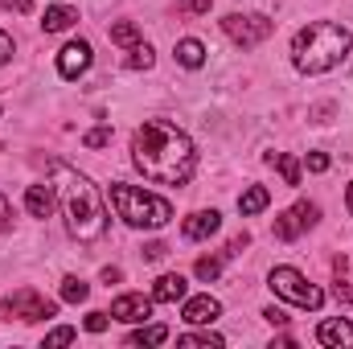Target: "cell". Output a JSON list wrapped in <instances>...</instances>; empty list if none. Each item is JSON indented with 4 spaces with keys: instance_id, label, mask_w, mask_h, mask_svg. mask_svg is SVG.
I'll list each match as a JSON object with an SVG mask.
<instances>
[{
    "instance_id": "1",
    "label": "cell",
    "mask_w": 353,
    "mask_h": 349,
    "mask_svg": "<svg viewBox=\"0 0 353 349\" xmlns=\"http://www.w3.org/2000/svg\"><path fill=\"white\" fill-rule=\"evenodd\" d=\"M132 165L148 181L161 185H185L197 169V152L193 140L169 123V119H144L132 136Z\"/></svg>"
},
{
    "instance_id": "2",
    "label": "cell",
    "mask_w": 353,
    "mask_h": 349,
    "mask_svg": "<svg viewBox=\"0 0 353 349\" xmlns=\"http://www.w3.org/2000/svg\"><path fill=\"white\" fill-rule=\"evenodd\" d=\"M50 185H54V193H58V206H62L66 230H70L79 243H94V239L107 235V210H103V197H99V189H94L74 165L54 161V165H50Z\"/></svg>"
},
{
    "instance_id": "3",
    "label": "cell",
    "mask_w": 353,
    "mask_h": 349,
    "mask_svg": "<svg viewBox=\"0 0 353 349\" xmlns=\"http://www.w3.org/2000/svg\"><path fill=\"white\" fill-rule=\"evenodd\" d=\"M350 46H353V37L345 25H337V21H312L292 41V66L300 74H325V70H333V66H341L350 58Z\"/></svg>"
},
{
    "instance_id": "4",
    "label": "cell",
    "mask_w": 353,
    "mask_h": 349,
    "mask_svg": "<svg viewBox=\"0 0 353 349\" xmlns=\"http://www.w3.org/2000/svg\"><path fill=\"white\" fill-rule=\"evenodd\" d=\"M111 206H115V214H119L128 226H136V230H161V226H169V218H173V206H169L165 197L144 193V189L123 185V181L111 185Z\"/></svg>"
},
{
    "instance_id": "5",
    "label": "cell",
    "mask_w": 353,
    "mask_h": 349,
    "mask_svg": "<svg viewBox=\"0 0 353 349\" xmlns=\"http://www.w3.org/2000/svg\"><path fill=\"white\" fill-rule=\"evenodd\" d=\"M267 288H271L279 300H288V304H296V308H308V312H316V308L325 304V292H321L316 283H308L296 267H275V271L267 275Z\"/></svg>"
},
{
    "instance_id": "6",
    "label": "cell",
    "mask_w": 353,
    "mask_h": 349,
    "mask_svg": "<svg viewBox=\"0 0 353 349\" xmlns=\"http://www.w3.org/2000/svg\"><path fill=\"white\" fill-rule=\"evenodd\" d=\"M0 312H4L8 321H25V325H33V321H50V317L58 312V304H54V300H46V296H41V292H33V288H21V292L4 296Z\"/></svg>"
},
{
    "instance_id": "7",
    "label": "cell",
    "mask_w": 353,
    "mask_h": 349,
    "mask_svg": "<svg viewBox=\"0 0 353 349\" xmlns=\"http://www.w3.org/2000/svg\"><path fill=\"white\" fill-rule=\"evenodd\" d=\"M222 29H226V37H230L234 46L251 50V46H259V41L271 37L275 21H267L263 12H230V17L222 21Z\"/></svg>"
},
{
    "instance_id": "8",
    "label": "cell",
    "mask_w": 353,
    "mask_h": 349,
    "mask_svg": "<svg viewBox=\"0 0 353 349\" xmlns=\"http://www.w3.org/2000/svg\"><path fill=\"white\" fill-rule=\"evenodd\" d=\"M316 222H321V210H316L312 201H296L288 214H279V218H275V239L292 243V239H300L304 230H312Z\"/></svg>"
},
{
    "instance_id": "9",
    "label": "cell",
    "mask_w": 353,
    "mask_h": 349,
    "mask_svg": "<svg viewBox=\"0 0 353 349\" xmlns=\"http://www.w3.org/2000/svg\"><path fill=\"white\" fill-rule=\"evenodd\" d=\"M148 317H152V296H136V292H128V296H119V300L111 304V321L140 325V321H148Z\"/></svg>"
},
{
    "instance_id": "10",
    "label": "cell",
    "mask_w": 353,
    "mask_h": 349,
    "mask_svg": "<svg viewBox=\"0 0 353 349\" xmlns=\"http://www.w3.org/2000/svg\"><path fill=\"white\" fill-rule=\"evenodd\" d=\"M87 70H90V46L87 41L62 46V54H58V74H62V79H79V74H87Z\"/></svg>"
},
{
    "instance_id": "11",
    "label": "cell",
    "mask_w": 353,
    "mask_h": 349,
    "mask_svg": "<svg viewBox=\"0 0 353 349\" xmlns=\"http://www.w3.org/2000/svg\"><path fill=\"white\" fill-rule=\"evenodd\" d=\"M316 341L321 346H333V349H353V325L345 317H329V321H321Z\"/></svg>"
},
{
    "instance_id": "12",
    "label": "cell",
    "mask_w": 353,
    "mask_h": 349,
    "mask_svg": "<svg viewBox=\"0 0 353 349\" xmlns=\"http://www.w3.org/2000/svg\"><path fill=\"white\" fill-rule=\"evenodd\" d=\"M218 226H222V218L214 214V210H197V214H189L185 218V239L189 243H201V239H210V235H218Z\"/></svg>"
},
{
    "instance_id": "13",
    "label": "cell",
    "mask_w": 353,
    "mask_h": 349,
    "mask_svg": "<svg viewBox=\"0 0 353 349\" xmlns=\"http://www.w3.org/2000/svg\"><path fill=\"white\" fill-rule=\"evenodd\" d=\"M189 325H214L218 317H222V304L214 300V296H193V300H185V312H181Z\"/></svg>"
},
{
    "instance_id": "14",
    "label": "cell",
    "mask_w": 353,
    "mask_h": 349,
    "mask_svg": "<svg viewBox=\"0 0 353 349\" xmlns=\"http://www.w3.org/2000/svg\"><path fill=\"white\" fill-rule=\"evenodd\" d=\"M54 206H58L54 185H29V189H25V210H29L33 218H50Z\"/></svg>"
},
{
    "instance_id": "15",
    "label": "cell",
    "mask_w": 353,
    "mask_h": 349,
    "mask_svg": "<svg viewBox=\"0 0 353 349\" xmlns=\"http://www.w3.org/2000/svg\"><path fill=\"white\" fill-rule=\"evenodd\" d=\"M176 300H185V275L169 271L152 283V304H176Z\"/></svg>"
},
{
    "instance_id": "16",
    "label": "cell",
    "mask_w": 353,
    "mask_h": 349,
    "mask_svg": "<svg viewBox=\"0 0 353 349\" xmlns=\"http://www.w3.org/2000/svg\"><path fill=\"white\" fill-rule=\"evenodd\" d=\"M74 21H79V12H74L70 4H54V8H46L41 29H46V33H62V29H70Z\"/></svg>"
},
{
    "instance_id": "17",
    "label": "cell",
    "mask_w": 353,
    "mask_h": 349,
    "mask_svg": "<svg viewBox=\"0 0 353 349\" xmlns=\"http://www.w3.org/2000/svg\"><path fill=\"white\" fill-rule=\"evenodd\" d=\"M267 201H271V193H267L263 185H247V189H243V197H239V214H243V218L263 214Z\"/></svg>"
},
{
    "instance_id": "18",
    "label": "cell",
    "mask_w": 353,
    "mask_h": 349,
    "mask_svg": "<svg viewBox=\"0 0 353 349\" xmlns=\"http://www.w3.org/2000/svg\"><path fill=\"white\" fill-rule=\"evenodd\" d=\"M176 62L189 66V70H197V66L205 62V46H201L197 37H181V41H176Z\"/></svg>"
},
{
    "instance_id": "19",
    "label": "cell",
    "mask_w": 353,
    "mask_h": 349,
    "mask_svg": "<svg viewBox=\"0 0 353 349\" xmlns=\"http://www.w3.org/2000/svg\"><path fill=\"white\" fill-rule=\"evenodd\" d=\"M267 165H275L283 185H300V161L292 152H267Z\"/></svg>"
},
{
    "instance_id": "20",
    "label": "cell",
    "mask_w": 353,
    "mask_h": 349,
    "mask_svg": "<svg viewBox=\"0 0 353 349\" xmlns=\"http://www.w3.org/2000/svg\"><path fill=\"white\" fill-rule=\"evenodd\" d=\"M111 41L123 46V50H132V46H140V29H136L132 21H115V25H111Z\"/></svg>"
},
{
    "instance_id": "21",
    "label": "cell",
    "mask_w": 353,
    "mask_h": 349,
    "mask_svg": "<svg viewBox=\"0 0 353 349\" xmlns=\"http://www.w3.org/2000/svg\"><path fill=\"white\" fill-rule=\"evenodd\" d=\"M165 341H169V329L165 325H148V329H140V333L128 337V346H165Z\"/></svg>"
},
{
    "instance_id": "22",
    "label": "cell",
    "mask_w": 353,
    "mask_h": 349,
    "mask_svg": "<svg viewBox=\"0 0 353 349\" xmlns=\"http://www.w3.org/2000/svg\"><path fill=\"white\" fill-rule=\"evenodd\" d=\"M87 296H90V288L79 275H66V279H62V300H66V304H83Z\"/></svg>"
},
{
    "instance_id": "23",
    "label": "cell",
    "mask_w": 353,
    "mask_h": 349,
    "mask_svg": "<svg viewBox=\"0 0 353 349\" xmlns=\"http://www.w3.org/2000/svg\"><path fill=\"white\" fill-rule=\"evenodd\" d=\"M176 346H189V349H222V337H218V333H185Z\"/></svg>"
},
{
    "instance_id": "24",
    "label": "cell",
    "mask_w": 353,
    "mask_h": 349,
    "mask_svg": "<svg viewBox=\"0 0 353 349\" xmlns=\"http://www.w3.org/2000/svg\"><path fill=\"white\" fill-rule=\"evenodd\" d=\"M152 62H157V54H152V46H132V58H128V66L132 70H152Z\"/></svg>"
},
{
    "instance_id": "25",
    "label": "cell",
    "mask_w": 353,
    "mask_h": 349,
    "mask_svg": "<svg viewBox=\"0 0 353 349\" xmlns=\"http://www.w3.org/2000/svg\"><path fill=\"white\" fill-rule=\"evenodd\" d=\"M193 271H197V279H205V283H210V279H218V275H222V259H218V255H205V259H197Z\"/></svg>"
},
{
    "instance_id": "26",
    "label": "cell",
    "mask_w": 353,
    "mask_h": 349,
    "mask_svg": "<svg viewBox=\"0 0 353 349\" xmlns=\"http://www.w3.org/2000/svg\"><path fill=\"white\" fill-rule=\"evenodd\" d=\"M83 144H87V148H107V144H111V128L103 123V128L87 132V136H83Z\"/></svg>"
},
{
    "instance_id": "27",
    "label": "cell",
    "mask_w": 353,
    "mask_h": 349,
    "mask_svg": "<svg viewBox=\"0 0 353 349\" xmlns=\"http://www.w3.org/2000/svg\"><path fill=\"white\" fill-rule=\"evenodd\" d=\"M70 341H74V329H54V333H46V349L70 346Z\"/></svg>"
},
{
    "instance_id": "28",
    "label": "cell",
    "mask_w": 353,
    "mask_h": 349,
    "mask_svg": "<svg viewBox=\"0 0 353 349\" xmlns=\"http://www.w3.org/2000/svg\"><path fill=\"white\" fill-rule=\"evenodd\" d=\"M304 165H308V173H329V157L325 152H308Z\"/></svg>"
},
{
    "instance_id": "29",
    "label": "cell",
    "mask_w": 353,
    "mask_h": 349,
    "mask_svg": "<svg viewBox=\"0 0 353 349\" xmlns=\"http://www.w3.org/2000/svg\"><path fill=\"white\" fill-rule=\"evenodd\" d=\"M333 296H337L341 304H353V288H350V279H337V283H333Z\"/></svg>"
},
{
    "instance_id": "30",
    "label": "cell",
    "mask_w": 353,
    "mask_h": 349,
    "mask_svg": "<svg viewBox=\"0 0 353 349\" xmlns=\"http://www.w3.org/2000/svg\"><path fill=\"white\" fill-rule=\"evenodd\" d=\"M107 329V312H87V333H103Z\"/></svg>"
},
{
    "instance_id": "31",
    "label": "cell",
    "mask_w": 353,
    "mask_h": 349,
    "mask_svg": "<svg viewBox=\"0 0 353 349\" xmlns=\"http://www.w3.org/2000/svg\"><path fill=\"white\" fill-rule=\"evenodd\" d=\"M181 8L193 12V17H205V12H210V0H181Z\"/></svg>"
},
{
    "instance_id": "32",
    "label": "cell",
    "mask_w": 353,
    "mask_h": 349,
    "mask_svg": "<svg viewBox=\"0 0 353 349\" xmlns=\"http://www.w3.org/2000/svg\"><path fill=\"white\" fill-rule=\"evenodd\" d=\"M165 255H169V247H165V243H148V247H144V259H148V263L165 259Z\"/></svg>"
},
{
    "instance_id": "33",
    "label": "cell",
    "mask_w": 353,
    "mask_h": 349,
    "mask_svg": "<svg viewBox=\"0 0 353 349\" xmlns=\"http://www.w3.org/2000/svg\"><path fill=\"white\" fill-rule=\"evenodd\" d=\"M263 321H267V325H275V329H283V325H288L283 308H263Z\"/></svg>"
},
{
    "instance_id": "34",
    "label": "cell",
    "mask_w": 353,
    "mask_h": 349,
    "mask_svg": "<svg viewBox=\"0 0 353 349\" xmlns=\"http://www.w3.org/2000/svg\"><path fill=\"white\" fill-rule=\"evenodd\" d=\"M8 226H12V206H8V201H4V193H0V235H4Z\"/></svg>"
},
{
    "instance_id": "35",
    "label": "cell",
    "mask_w": 353,
    "mask_h": 349,
    "mask_svg": "<svg viewBox=\"0 0 353 349\" xmlns=\"http://www.w3.org/2000/svg\"><path fill=\"white\" fill-rule=\"evenodd\" d=\"M247 247H251V239H247V235H239V239H230V247H226V255H243Z\"/></svg>"
},
{
    "instance_id": "36",
    "label": "cell",
    "mask_w": 353,
    "mask_h": 349,
    "mask_svg": "<svg viewBox=\"0 0 353 349\" xmlns=\"http://www.w3.org/2000/svg\"><path fill=\"white\" fill-rule=\"evenodd\" d=\"M8 58H12V37H8V33L0 29V66H4Z\"/></svg>"
},
{
    "instance_id": "37",
    "label": "cell",
    "mask_w": 353,
    "mask_h": 349,
    "mask_svg": "<svg viewBox=\"0 0 353 349\" xmlns=\"http://www.w3.org/2000/svg\"><path fill=\"white\" fill-rule=\"evenodd\" d=\"M119 279H123V271H119V267H107V271H103V283H119Z\"/></svg>"
},
{
    "instance_id": "38",
    "label": "cell",
    "mask_w": 353,
    "mask_h": 349,
    "mask_svg": "<svg viewBox=\"0 0 353 349\" xmlns=\"http://www.w3.org/2000/svg\"><path fill=\"white\" fill-rule=\"evenodd\" d=\"M4 8H12V12H29V0H4Z\"/></svg>"
},
{
    "instance_id": "39",
    "label": "cell",
    "mask_w": 353,
    "mask_h": 349,
    "mask_svg": "<svg viewBox=\"0 0 353 349\" xmlns=\"http://www.w3.org/2000/svg\"><path fill=\"white\" fill-rule=\"evenodd\" d=\"M345 210H350V218H353V185H350V193H345Z\"/></svg>"
}]
</instances>
